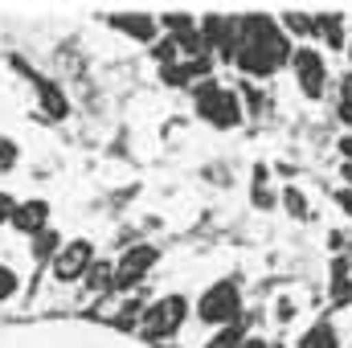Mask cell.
<instances>
[{
	"mask_svg": "<svg viewBox=\"0 0 352 348\" xmlns=\"http://www.w3.org/2000/svg\"><path fill=\"white\" fill-rule=\"evenodd\" d=\"M340 340H336V328L332 324H311L303 336H299V345L295 348H336Z\"/></svg>",
	"mask_w": 352,
	"mask_h": 348,
	"instance_id": "obj_10",
	"label": "cell"
},
{
	"mask_svg": "<svg viewBox=\"0 0 352 348\" xmlns=\"http://www.w3.org/2000/svg\"><path fill=\"white\" fill-rule=\"evenodd\" d=\"M197 111H201L213 127H234V123L242 119V102H238V94L226 90L221 83H213V78H205V83L197 87Z\"/></svg>",
	"mask_w": 352,
	"mask_h": 348,
	"instance_id": "obj_4",
	"label": "cell"
},
{
	"mask_svg": "<svg viewBox=\"0 0 352 348\" xmlns=\"http://www.w3.org/2000/svg\"><path fill=\"white\" fill-rule=\"evenodd\" d=\"M184 316H188V299H184V295H164V299H156L152 307H144L140 332H144V340H168V336L180 332Z\"/></svg>",
	"mask_w": 352,
	"mask_h": 348,
	"instance_id": "obj_2",
	"label": "cell"
},
{
	"mask_svg": "<svg viewBox=\"0 0 352 348\" xmlns=\"http://www.w3.org/2000/svg\"><path fill=\"white\" fill-rule=\"evenodd\" d=\"M238 312H242V291H238V283L234 279H221V283H213L205 295H201V303H197V316L205 320V324H238Z\"/></svg>",
	"mask_w": 352,
	"mask_h": 348,
	"instance_id": "obj_3",
	"label": "cell"
},
{
	"mask_svg": "<svg viewBox=\"0 0 352 348\" xmlns=\"http://www.w3.org/2000/svg\"><path fill=\"white\" fill-rule=\"evenodd\" d=\"M16 287H21L16 270H12V266H0V299H12V295H16Z\"/></svg>",
	"mask_w": 352,
	"mask_h": 348,
	"instance_id": "obj_20",
	"label": "cell"
},
{
	"mask_svg": "<svg viewBox=\"0 0 352 348\" xmlns=\"http://www.w3.org/2000/svg\"><path fill=\"white\" fill-rule=\"evenodd\" d=\"M90 262H94V246H90L87 238H74L70 246H62V250L54 254V279L74 283V279H82L90 270Z\"/></svg>",
	"mask_w": 352,
	"mask_h": 348,
	"instance_id": "obj_6",
	"label": "cell"
},
{
	"mask_svg": "<svg viewBox=\"0 0 352 348\" xmlns=\"http://www.w3.org/2000/svg\"><path fill=\"white\" fill-rule=\"evenodd\" d=\"M291 66H295V78H299V87L307 98H320L324 94V83H328V62H324V54L320 50H295L291 54Z\"/></svg>",
	"mask_w": 352,
	"mask_h": 348,
	"instance_id": "obj_5",
	"label": "cell"
},
{
	"mask_svg": "<svg viewBox=\"0 0 352 348\" xmlns=\"http://www.w3.org/2000/svg\"><path fill=\"white\" fill-rule=\"evenodd\" d=\"M164 29H168V37H180V33L192 29V17H188V12H168V17H164Z\"/></svg>",
	"mask_w": 352,
	"mask_h": 348,
	"instance_id": "obj_19",
	"label": "cell"
},
{
	"mask_svg": "<svg viewBox=\"0 0 352 348\" xmlns=\"http://www.w3.org/2000/svg\"><path fill=\"white\" fill-rule=\"evenodd\" d=\"M340 152H344V160H349V164H352V131H349V135H344V140H340Z\"/></svg>",
	"mask_w": 352,
	"mask_h": 348,
	"instance_id": "obj_24",
	"label": "cell"
},
{
	"mask_svg": "<svg viewBox=\"0 0 352 348\" xmlns=\"http://www.w3.org/2000/svg\"><path fill=\"white\" fill-rule=\"evenodd\" d=\"M58 250H62V238H58L50 226H45L41 234H33V262H50Z\"/></svg>",
	"mask_w": 352,
	"mask_h": 348,
	"instance_id": "obj_11",
	"label": "cell"
},
{
	"mask_svg": "<svg viewBox=\"0 0 352 348\" xmlns=\"http://www.w3.org/2000/svg\"><path fill=\"white\" fill-rule=\"evenodd\" d=\"M316 33H324L332 50H344V25H340L336 12H332V17H316Z\"/></svg>",
	"mask_w": 352,
	"mask_h": 348,
	"instance_id": "obj_12",
	"label": "cell"
},
{
	"mask_svg": "<svg viewBox=\"0 0 352 348\" xmlns=\"http://www.w3.org/2000/svg\"><path fill=\"white\" fill-rule=\"evenodd\" d=\"M283 205H287L295 217H303V213H307V197H303L299 188H287V193H283Z\"/></svg>",
	"mask_w": 352,
	"mask_h": 348,
	"instance_id": "obj_21",
	"label": "cell"
},
{
	"mask_svg": "<svg viewBox=\"0 0 352 348\" xmlns=\"http://www.w3.org/2000/svg\"><path fill=\"white\" fill-rule=\"evenodd\" d=\"M246 74L254 78H266L274 74L283 62H291V45L287 37L278 33V25L270 17H258V12H246L234 21V54H230Z\"/></svg>",
	"mask_w": 352,
	"mask_h": 348,
	"instance_id": "obj_1",
	"label": "cell"
},
{
	"mask_svg": "<svg viewBox=\"0 0 352 348\" xmlns=\"http://www.w3.org/2000/svg\"><path fill=\"white\" fill-rule=\"evenodd\" d=\"M349 266H344V262H336V283H332V295H336V299H349Z\"/></svg>",
	"mask_w": 352,
	"mask_h": 348,
	"instance_id": "obj_22",
	"label": "cell"
},
{
	"mask_svg": "<svg viewBox=\"0 0 352 348\" xmlns=\"http://www.w3.org/2000/svg\"><path fill=\"white\" fill-rule=\"evenodd\" d=\"M238 348H270V345H266V340H254V336H246Z\"/></svg>",
	"mask_w": 352,
	"mask_h": 348,
	"instance_id": "obj_25",
	"label": "cell"
},
{
	"mask_svg": "<svg viewBox=\"0 0 352 348\" xmlns=\"http://www.w3.org/2000/svg\"><path fill=\"white\" fill-rule=\"evenodd\" d=\"M12 209H16V201H12V197H8V193L0 188V226H4L8 217H12Z\"/></svg>",
	"mask_w": 352,
	"mask_h": 348,
	"instance_id": "obj_23",
	"label": "cell"
},
{
	"mask_svg": "<svg viewBox=\"0 0 352 348\" xmlns=\"http://www.w3.org/2000/svg\"><path fill=\"white\" fill-rule=\"evenodd\" d=\"M242 340H246L242 324H226V328H221V332H217V336H213V340H209L205 348H238Z\"/></svg>",
	"mask_w": 352,
	"mask_h": 348,
	"instance_id": "obj_15",
	"label": "cell"
},
{
	"mask_svg": "<svg viewBox=\"0 0 352 348\" xmlns=\"http://www.w3.org/2000/svg\"><path fill=\"white\" fill-rule=\"evenodd\" d=\"M340 176H344V180L352 184V164H349V160H344V168H340Z\"/></svg>",
	"mask_w": 352,
	"mask_h": 348,
	"instance_id": "obj_27",
	"label": "cell"
},
{
	"mask_svg": "<svg viewBox=\"0 0 352 348\" xmlns=\"http://www.w3.org/2000/svg\"><path fill=\"white\" fill-rule=\"evenodd\" d=\"M156 246H131L123 259H119V266H115V287H123V291H131L135 283H144L148 279V270L156 266Z\"/></svg>",
	"mask_w": 352,
	"mask_h": 348,
	"instance_id": "obj_7",
	"label": "cell"
},
{
	"mask_svg": "<svg viewBox=\"0 0 352 348\" xmlns=\"http://www.w3.org/2000/svg\"><path fill=\"white\" fill-rule=\"evenodd\" d=\"M119 312H123V316H115V324H119V328H131V324H135V320L144 316V299L135 295V299H127V303H123Z\"/></svg>",
	"mask_w": 352,
	"mask_h": 348,
	"instance_id": "obj_17",
	"label": "cell"
},
{
	"mask_svg": "<svg viewBox=\"0 0 352 348\" xmlns=\"http://www.w3.org/2000/svg\"><path fill=\"white\" fill-rule=\"evenodd\" d=\"M111 25H115L119 33L135 37V41H152V37H156V17H148V12H115Z\"/></svg>",
	"mask_w": 352,
	"mask_h": 348,
	"instance_id": "obj_9",
	"label": "cell"
},
{
	"mask_svg": "<svg viewBox=\"0 0 352 348\" xmlns=\"http://www.w3.org/2000/svg\"><path fill=\"white\" fill-rule=\"evenodd\" d=\"M16 160H21V148H16V140L0 135V173H12V168H16Z\"/></svg>",
	"mask_w": 352,
	"mask_h": 348,
	"instance_id": "obj_16",
	"label": "cell"
},
{
	"mask_svg": "<svg viewBox=\"0 0 352 348\" xmlns=\"http://www.w3.org/2000/svg\"><path fill=\"white\" fill-rule=\"evenodd\" d=\"M283 29H291L299 37H311L316 33V17L311 12H283Z\"/></svg>",
	"mask_w": 352,
	"mask_h": 348,
	"instance_id": "obj_14",
	"label": "cell"
},
{
	"mask_svg": "<svg viewBox=\"0 0 352 348\" xmlns=\"http://www.w3.org/2000/svg\"><path fill=\"white\" fill-rule=\"evenodd\" d=\"M90 279V291H111L115 287V266H107V262H90V270H87Z\"/></svg>",
	"mask_w": 352,
	"mask_h": 348,
	"instance_id": "obj_13",
	"label": "cell"
},
{
	"mask_svg": "<svg viewBox=\"0 0 352 348\" xmlns=\"http://www.w3.org/2000/svg\"><path fill=\"white\" fill-rule=\"evenodd\" d=\"M336 201H340V205H344V209L352 213V193H336Z\"/></svg>",
	"mask_w": 352,
	"mask_h": 348,
	"instance_id": "obj_26",
	"label": "cell"
},
{
	"mask_svg": "<svg viewBox=\"0 0 352 348\" xmlns=\"http://www.w3.org/2000/svg\"><path fill=\"white\" fill-rule=\"evenodd\" d=\"M41 102H45V111H50L54 119H62V115H66V102H62V94L50 87V83H41Z\"/></svg>",
	"mask_w": 352,
	"mask_h": 348,
	"instance_id": "obj_18",
	"label": "cell"
},
{
	"mask_svg": "<svg viewBox=\"0 0 352 348\" xmlns=\"http://www.w3.org/2000/svg\"><path fill=\"white\" fill-rule=\"evenodd\" d=\"M8 221H12L21 234H41V230H45V221H50V205H45V201H37V197H33V201H21V205L12 209V217H8Z\"/></svg>",
	"mask_w": 352,
	"mask_h": 348,
	"instance_id": "obj_8",
	"label": "cell"
}]
</instances>
